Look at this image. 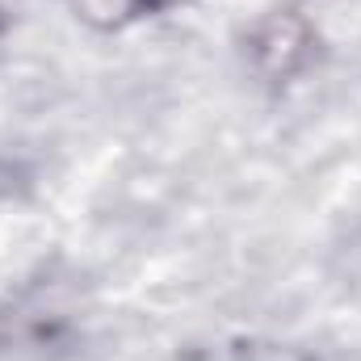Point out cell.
Returning a JSON list of instances; mask_svg holds the SVG:
<instances>
[{
	"instance_id": "3",
	"label": "cell",
	"mask_w": 361,
	"mask_h": 361,
	"mask_svg": "<svg viewBox=\"0 0 361 361\" xmlns=\"http://www.w3.org/2000/svg\"><path fill=\"white\" fill-rule=\"evenodd\" d=\"M244 361H307V357H294L286 349H257V353H244Z\"/></svg>"
},
{
	"instance_id": "2",
	"label": "cell",
	"mask_w": 361,
	"mask_h": 361,
	"mask_svg": "<svg viewBox=\"0 0 361 361\" xmlns=\"http://www.w3.org/2000/svg\"><path fill=\"white\" fill-rule=\"evenodd\" d=\"M185 4L193 0H68V8L92 30H126L143 17H160Z\"/></svg>"
},
{
	"instance_id": "4",
	"label": "cell",
	"mask_w": 361,
	"mask_h": 361,
	"mask_svg": "<svg viewBox=\"0 0 361 361\" xmlns=\"http://www.w3.org/2000/svg\"><path fill=\"white\" fill-rule=\"evenodd\" d=\"M0 30H4V13H0Z\"/></svg>"
},
{
	"instance_id": "1",
	"label": "cell",
	"mask_w": 361,
	"mask_h": 361,
	"mask_svg": "<svg viewBox=\"0 0 361 361\" xmlns=\"http://www.w3.org/2000/svg\"><path fill=\"white\" fill-rule=\"evenodd\" d=\"M248 55L257 63L261 76L269 80H290L307 59H311V25L298 13H269L252 38H248Z\"/></svg>"
}]
</instances>
